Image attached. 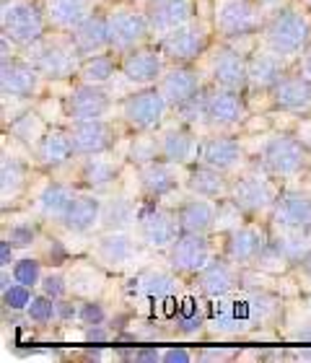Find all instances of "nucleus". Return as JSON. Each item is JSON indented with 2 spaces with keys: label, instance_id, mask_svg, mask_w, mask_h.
<instances>
[{
  "label": "nucleus",
  "instance_id": "obj_1",
  "mask_svg": "<svg viewBox=\"0 0 311 363\" xmlns=\"http://www.w3.org/2000/svg\"><path fill=\"white\" fill-rule=\"evenodd\" d=\"M285 296L267 286H242L223 296L208 298V330L213 340H239L251 337L259 330L283 325Z\"/></svg>",
  "mask_w": 311,
  "mask_h": 363
},
{
  "label": "nucleus",
  "instance_id": "obj_2",
  "mask_svg": "<svg viewBox=\"0 0 311 363\" xmlns=\"http://www.w3.org/2000/svg\"><path fill=\"white\" fill-rule=\"evenodd\" d=\"M184 286H187V278L171 270L166 259L161 257V262H145L137 270L122 275L120 291L122 301L132 309V314L153 319L156 325L166 330Z\"/></svg>",
  "mask_w": 311,
  "mask_h": 363
},
{
  "label": "nucleus",
  "instance_id": "obj_3",
  "mask_svg": "<svg viewBox=\"0 0 311 363\" xmlns=\"http://www.w3.org/2000/svg\"><path fill=\"white\" fill-rule=\"evenodd\" d=\"M254 138H257L254 148L247 145L251 159L281 184H293L309 177L311 151L293 130H267Z\"/></svg>",
  "mask_w": 311,
  "mask_h": 363
},
{
  "label": "nucleus",
  "instance_id": "obj_4",
  "mask_svg": "<svg viewBox=\"0 0 311 363\" xmlns=\"http://www.w3.org/2000/svg\"><path fill=\"white\" fill-rule=\"evenodd\" d=\"M257 47L281 55L283 60L298 62L311 47V13L301 0H288L270 11L257 34Z\"/></svg>",
  "mask_w": 311,
  "mask_h": 363
},
{
  "label": "nucleus",
  "instance_id": "obj_5",
  "mask_svg": "<svg viewBox=\"0 0 311 363\" xmlns=\"http://www.w3.org/2000/svg\"><path fill=\"white\" fill-rule=\"evenodd\" d=\"M86 255L112 275H128L145 262H153V257H159L145 250L132 228H101L89 239Z\"/></svg>",
  "mask_w": 311,
  "mask_h": 363
},
{
  "label": "nucleus",
  "instance_id": "obj_6",
  "mask_svg": "<svg viewBox=\"0 0 311 363\" xmlns=\"http://www.w3.org/2000/svg\"><path fill=\"white\" fill-rule=\"evenodd\" d=\"M78 192L81 187L68 177L62 179L60 174H50V172L37 169L29 192H26V200H23V208H29L45 223V228H60L76 203Z\"/></svg>",
  "mask_w": 311,
  "mask_h": 363
},
{
  "label": "nucleus",
  "instance_id": "obj_7",
  "mask_svg": "<svg viewBox=\"0 0 311 363\" xmlns=\"http://www.w3.org/2000/svg\"><path fill=\"white\" fill-rule=\"evenodd\" d=\"M23 57L34 62V68L45 76V81H57V84L76 81L81 60H84L70 31L57 29H47L45 37L23 50Z\"/></svg>",
  "mask_w": 311,
  "mask_h": 363
},
{
  "label": "nucleus",
  "instance_id": "obj_8",
  "mask_svg": "<svg viewBox=\"0 0 311 363\" xmlns=\"http://www.w3.org/2000/svg\"><path fill=\"white\" fill-rule=\"evenodd\" d=\"M267 18V11L259 0H213L210 21L213 31L220 42L228 45H242V42H254L262 31Z\"/></svg>",
  "mask_w": 311,
  "mask_h": 363
},
{
  "label": "nucleus",
  "instance_id": "obj_9",
  "mask_svg": "<svg viewBox=\"0 0 311 363\" xmlns=\"http://www.w3.org/2000/svg\"><path fill=\"white\" fill-rule=\"evenodd\" d=\"M34 172H37V161L31 148L6 133L0 143V211L23 208Z\"/></svg>",
  "mask_w": 311,
  "mask_h": 363
},
{
  "label": "nucleus",
  "instance_id": "obj_10",
  "mask_svg": "<svg viewBox=\"0 0 311 363\" xmlns=\"http://www.w3.org/2000/svg\"><path fill=\"white\" fill-rule=\"evenodd\" d=\"M283 184L273 174H267L257 161L251 159V167L231 177V189H228V200L239 205L249 218L270 220L273 208L278 203Z\"/></svg>",
  "mask_w": 311,
  "mask_h": 363
},
{
  "label": "nucleus",
  "instance_id": "obj_11",
  "mask_svg": "<svg viewBox=\"0 0 311 363\" xmlns=\"http://www.w3.org/2000/svg\"><path fill=\"white\" fill-rule=\"evenodd\" d=\"M174 112L156 86H145L125 94L117 104V120L128 133H159Z\"/></svg>",
  "mask_w": 311,
  "mask_h": 363
},
{
  "label": "nucleus",
  "instance_id": "obj_12",
  "mask_svg": "<svg viewBox=\"0 0 311 363\" xmlns=\"http://www.w3.org/2000/svg\"><path fill=\"white\" fill-rule=\"evenodd\" d=\"M106 23H109V52H114L117 57L132 52L137 47L153 42V31L148 23L143 6L120 0L106 6Z\"/></svg>",
  "mask_w": 311,
  "mask_h": 363
},
{
  "label": "nucleus",
  "instance_id": "obj_13",
  "mask_svg": "<svg viewBox=\"0 0 311 363\" xmlns=\"http://www.w3.org/2000/svg\"><path fill=\"white\" fill-rule=\"evenodd\" d=\"M125 172H128L125 156H117L114 151L91 153V156H76V161L68 169V179L76 182L81 189L106 195V192L122 187Z\"/></svg>",
  "mask_w": 311,
  "mask_h": 363
},
{
  "label": "nucleus",
  "instance_id": "obj_14",
  "mask_svg": "<svg viewBox=\"0 0 311 363\" xmlns=\"http://www.w3.org/2000/svg\"><path fill=\"white\" fill-rule=\"evenodd\" d=\"M184 177H187V167L171 164V161L156 159L151 164L135 167V179H137V192L143 200H153V203H164L176 208V203L187 195L184 187Z\"/></svg>",
  "mask_w": 311,
  "mask_h": 363
},
{
  "label": "nucleus",
  "instance_id": "obj_15",
  "mask_svg": "<svg viewBox=\"0 0 311 363\" xmlns=\"http://www.w3.org/2000/svg\"><path fill=\"white\" fill-rule=\"evenodd\" d=\"M132 231L137 234V239H140V244H143L145 250L164 257V255L171 250V244L179 239L182 226H179L176 211L171 205L143 200L140 216H137V223Z\"/></svg>",
  "mask_w": 311,
  "mask_h": 363
},
{
  "label": "nucleus",
  "instance_id": "obj_16",
  "mask_svg": "<svg viewBox=\"0 0 311 363\" xmlns=\"http://www.w3.org/2000/svg\"><path fill=\"white\" fill-rule=\"evenodd\" d=\"M42 0H0V31L26 50L47 34Z\"/></svg>",
  "mask_w": 311,
  "mask_h": 363
},
{
  "label": "nucleus",
  "instance_id": "obj_17",
  "mask_svg": "<svg viewBox=\"0 0 311 363\" xmlns=\"http://www.w3.org/2000/svg\"><path fill=\"white\" fill-rule=\"evenodd\" d=\"M213 39H215V31H213L210 16H195L192 21L161 37L156 45L161 47L166 62H200L203 55L210 50Z\"/></svg>",
  "mask_w": 311,
  "mask_h": 363
},
{
  "label": "nucleus",
  "instance_id": "obj_18",
  "mask_svg": "<svg viewBox=\"0 0 311 363\" xmlns=\"http://www.w3.org/2000/svg\"><path fill=\"white\" fill-rule=\"evenodd\" d=\"M218 242V255L231 259L239 267H254L259 255L270 242V223L259 218H247L220 236H213Z\"/></svg>",
  "mask_w": 311,
  "mask_h": 363
},
{
  "label": "nucleus",
  "instance_id": "obj_19",
  "mask_svg": "<svg viewBox=\"0 0 311 363\" xmlns=\"http://www.w3.org/2000/svg\"><path fill=\"white\" fill-rule=\"evenodd\" d=\"M205 68L203 76L208 78V84L223 86V89H234V91H247V60H249V50H242L236 45H228V42H220L218 45H210L205 55Z\"/></svg>",
  "mask_w": 311,
  "mask_h": 363
},
{
  "label": "nucleus",
  "instance_id": "obj_20",
  "mask_svg": "<svg viewBox=\"0 0 311 363\" xmlns=\"http://www.w3.org/2000/svg\"><path fill=\"white\" fill-rule=\"evenodd\" d=\"M120 96H114L109 86H94L73 81L65 91V112L68 122L81 120H114Z\"/></svg>",
  "mask_w": 311,
  "mask_h": 363
},
{
  "label": "nucleus",
  "instance_id": "obj_21",
  "mask_svg": "<svg viewBox=\"0 0 311 363\" xmlns=\"http://www.w3.org/2000/svg\"><path fill=\"white\" fill-rule=\"evenodd\" d=\"M205 106L210 133H231V130L249 122V96H247V91H234L208 84Z\"/></svg>",
  "mask_w": 311,
  "mask_h": 363
},
{
  "label": "nucleus",
  "instance_id": "obj_22",
  "mask_svg": "<svg viewBox=\"0 0 311 363\" xmlns=\"http://www.w3.org/2000/svg\"><path fill=\"white\" fill-rule=\"evenodd\" d=\"M200 164H208L223 174L236 177L239 172L251 167V153L247 148V140L234 133H208L203 135Z\"/></svg>",
  "mask_w": 311,
  "mask_h": 363
},
{
  "label": "nucleus",
  "instance_id": "obj_23",
  "mask_svg": "<svg viewBox=\"0 0 311 363\" xmlns=\"http://www.w3.org/2000/svg\"><path fill=\"white\" fill-rule=\"evenodd\" d=\"M166 330L171 337H179V340H200V337H205L208 296L192 280H187V286L182 288Z\"/></svg>",
  "mask_w": 311,
  "mask_h": 363
},
{
  "label": "nucleus",
  "instance_id": "obj_24",
  "mask_svg": "<svg viewBox=\"0 0 311 363\" xmlns=\"http://www.w3.org/2000/svg\"><path fill=\"white\" fill-rule=\"evenodd\" d=\"M215 255H218V242H215L213 236L182 231L179 239L171 244V250L164 255V259H166V265L174 272H179L182 278L192 280Z\"/></svg>",
  "mask_w": 311,
  "mask_h": 363
},
{
  "label": "nucleus",
  "instance_id": "obj_25",
  "mask_svg": "<svg viewBox=\"0 0 311 363\" xmlns=\"http://www.w3.org/2000/svg\"><path fill=\"white\" fill-rule=\"evenodd\" d=\"M65 128H68L70 140L76 145L78 156L117 151L122 133H128V130L122 128L120 120H81L68 122Z\"/></svg>",
  "mask_w": 311,
  "mask_h": 363
},
{
  "label": "nucleus",
  "instance_id": "obj_26",
  "mask_svg": "<svg viewBox=\"0 0 311 363\" xmlns=\"http://www.w3.org/2000/svg\"><path fill=\"white\" fill-rule=\"evenodd\" d=\"M45 86V76L23 55L0 62V96L3 101H34Z\"/></svg>",
  "mask_w": 311,
  "mask_h": 363
},
{
  "label": "nucleus",
  "instance_id": "obj_27",
  "mask_svg": "<svg viewBox=\"0 0 311 363\" xmlns=\"http://www.w3.org/2000/svg\"><path fill=\"white\" fill-rule=\"evenodd\" d=\"M166 57L161 52V47L156 42L137 47L132 52L120 57V78L132 89H145V86H156L159 78L166 70Z\"/></svg>",
  "mask_w": 311,
  "mask_h": 363
},
{
  "label": "nucleus",
  "instance_id": "obj_28",
  "mask_svg": "<svg viewBox=\"0 0 311 363\" xmlns=\"http://www.w3.org/2000/svg\"><path fill=\"white\" fill-rule=\"evenodd\" d=\"M200 148H203V135H198V130L179 122L176 117L159 130V151L164 161L192 167L200 161Z\"/></svg>",
  "mask_w": 311,
  "mask_h": 363
},
{
  "label": "nucleus",
  "instance_id": "obj_29",
  "mask_svg": "<svg viewBox=\"0 0 311 363\" xmlns=\"http://www.w3.org/2000/svg\"><path fill=\"white\" fill-rule=\"evenodd\" d=\"M31 153H34L37 169L50 174H65L78 156L65 125H50L45 135L39 138V143L31 148Z\"/></svg>",
  "mask_w": 311,
  "mask_h": 363
},
{
  "label": "nucleus",
  "instance_id": "obj_30",
  "mask_svg": "<svg viewBox=\"0 0 311 363\" xmlns=\"http://www.w3.org/2000/svg\"><path fill=\"white\" fill-rule=\"evenodd\" d=\"M205 86H208V78L203 76V70L195 62H169L164 76L156 84V89L164 94L169 106L176 109L179 104L198 96Z\"/></svg>",
  "mask_w": 311,
  "mask_h": 363
},
{
  "label": "nucleus",
  "instance_id": "obj_31",
  "mask_svg": "<svg viewBox=\"0 0 311 363\" xmlns=\"http://www.w3.org/2000/svg\"><path fill=\"white\" fill-rule=\"evenodd\" d=\"M293 62L283 60L281 55L254 47L247 60V96H270V91L281 84V78L290 70Z\"/></svg>",
  "mask_w": 311,
  "mask_h": 363
},
{
  "label": "nucleus",
  "instance_id": "obj_32",
  "mask_svg": "<svg viewBox=\"0 0 311 363\" xmlns=\"http://www.w3.org/2000/svg\"><path fill=\"white\" fill-rule=\"evenodd\" d=\"M101 203H104V195L91 192V189H81L65 223L55 231L73 236V242H86V247H89V239L96 231H101Z\"/></svg>",
  "mask_w": 311,
  "mask_h": 363
},
{
  "label": "nucleus",
  "instance_id": "obj_33",
  "mask_svg": "<svg viewBox=\"0 0 311 363\" xmlns=\"http://www.w3.org/2000/svg\"><path fill=\"white\" fill-rule=\"evenodd\" d=\"M65 272H68V286L73 298H104V294L109 291V283L114 278L112 272L104 270L86 252L70 259L65 265Z\"/></svg>",
  "mask_w": 311,
  "mask_h": 363
},
{
  "label": "nucleus",
  "instance_id": "obj_34",
  "mask_svg": "<svg viewBox=\"0 0 311 363\" xmlns=\"http://www.w3.org/2000/svg\"><path fill=\"white\" fill-rule=\"evenodd\" d=\"M125 177H128V172H125ZM140 205H143V197L137 192V179H132V184L122 182V187L104 195L101 228H135Z\"/></svg>",
  "mask_w": 311,
  "mask_h": 363
},
{
  "label": "nucleus",
  "instance_id": "obj_35",
  "mask_svg": "<svg viewBox=\"0 0 311 363\" xmlns=\"http://www.w3.org/2000/svg\"><path fill=\"white\" fill-rule=\"evenodd\" d=\"M267 223L283 228H311V187L298 182L283 184Z\"/></svg>",
  "mask_w": 311,
  "mask_h": 363
},
{
  "label": "nucleus",
  "instance_id": "obj_36",
  "mask_svg": "<svg viewBox=\"0 0 311 363\" xmlns=\"http://www.w3.org/2000/svg\"><path fill=\"white\" fill-rule=\"evenodd\" d=\"M198 8V0H143V11L148 16V23H151L153 42H159L169 31L179 29L182 23L200 16Z\"/></svg>",
  "mask_w": 311,
  "mask_h": 363
},
{
  "label": "nucleus",
  "instance_id": "obj_37",
  "mask_svg": "<svg viewBox=\"0 0 311 363\" xmlns=\"http://www.w3.org/2000/svg\"><path fill=\"white\" fill-rule=\"evenodd\" d=\"M270 106L275 112L283 114H306L311 112V78L304 76L301 70L290 68L285 76L281 78V84L275 86L267 96Z\"/></svg>",
  "mask_w": 311,
  "mask_h": 363
},
{
  "label": "nucleus",
  "instance_id": "obj_38",
  "mask_svg": "<svg viewBox=\"0 0 311 363\" xmlns=\"http://www.w3.org/2000/svg\"><path fill=\"white\" fill-rule=\"evenodd\" d=\"M192 283H195L208 298L231 294V291L244 286V267L234 265V262L226 259L223 255H215V257L192 278Z\"/></svg>",
  "mask_w": 311,
  "mask_h": 363
},
{
  "label": "nucleus",
  "instance_id": "obj_39",
  "mask_svg": "<svg viewBox=\"0 0 311 363\" xmlns=\"http://www.w3.org/2000/svg\"><path fill=\"white\" fill-rule=\"evenodd\" d=\"M218 208H220V200H210V197H200V195H184L176 203L174 211L182 231L213 236L215 234V223H218Z\"/></svg>",
  "mask_w": 311,
  "mask_h": 363
},
{
  "label": "nucleus",
  "instance_id": "obj_40",
  "mask_svg": "<svg viewBox=\"0 0 311 363\" xmlns=\"http://www.w3.org/2000/svg\"><path fill=\"white\" fill-rule=\"evenodd\" d=\"M45 234V223L29 211V208H16V211H3V223H0V236L18 247L21 252H34L39 239Z\"/></svg>",
  "mask_w": 311,
  "mask_h": 363
},
{
  "label": "nucleus",
  "instance_id": "obj_41",
  "mask_svg": "<svg viewBox=\"0 0 311 363\" xmlns=\"http://www.w3.org/2000/svg\"><path fill=\"white\" fill-rule=\"evenodd\" d=\"M47 16V26L57 31H73L81 21H86L94 11H99L101 0H42Z\"/></svg>",
  "mask_w": 311,
  "mask_h": 363
},
{
  "label": "nucleus",
  "instance_id": "obj_42",
  "mask_svg": "<svg viewBox=\"0 0 311 363\" xmlns=\"http://www.w3.org/2000/svg\"><path fill=\"white\" fill-rule=\"evenodd\" d=\"M47 128H50L47 117L39 112L31 101H29V104L18 106L11 117H6V120H3V130H6L11 138H16L18 143L26 145V148H34V145L39 143V138L47 133Z\"/></svg>",
  "mask_w": 311,
  "mask_h": 363
},
{
  "label": "nucleus",
  "instance_id": "obj_43",
  "mask_svg": "<svg viewBox=\"0 0 311 363\" xmlns=\"http://www.w3.org/2000/svg\"><path fill=\"white\" fill-rule=\"evenodd\" d=\"M184 187H187V195L210 197V200H226L228 189H231V177L198 161V164L187 167Z\"/></svg>",
  "mask_w": 311,
  "mask_h": 363
},
{
  "label": "nucleus",
  "instance_id": "obj_44",
  "mask_svg": "<svg viewBox=\"0 0 311 363\" xmlns=\"http://www.w3.org/2000/svg\"><path fill=\"white\" fill-rule=\"evenodd\" d=\"M70 37H73L78 52L84 55V57L96 52H109V23H106L104 8L94 11L86 21L78 23L76 29L70 31Z\"/></svg>",
  "mask_w": 311,
  "mask_h": 363
},
{
  "label": "nucleus",
  "instance_id": "obj_45",
  "mask_svg": "<svg viewBox=\"0 0 311 363\" xmlns=\"http://www.w3.org/2000/svg\"><path fill=\"white\" fill-rule=\"evenodd\" d=\"M117 76H120V57L114 52H96L81 60L76 81L94 86H109Z\"/></svg>",
  "mask_w": 311,
  "mask_h": 363
},
{
  "label": "nucleus",
  "instance_id": "obj_46",
  "mask_svg": "<svg viewBox=\"0 0 311 363\" xmlns=\"http://www.w3.org/2000/svg\"><path fill=\"white\" fill-rule=\"evenodd\" d=\"M23 319H26V325L37 327V330H50V327L60 325V301L37 291L29 309L23 311Z\"/></svg>",
  "mask_w": 311,
  "mask_h": 363
},
{
  "label": "nucleus",
  "instance_id": "obj_47",
  "mask_svg": "<svg viewBox=\"0 0 311 363\" xmlns=\"http://www.w3.org/2000/svg\"><path fill=\"white\" fill-rule=\"evenodd\" d=\"M125 159L132 167H143V164H151V161L161 159L159 133H130Z\"/></svg>",
  "mask_w": 311,
  "mask_h": 363
},
{
  "label": "nucleus",
  "instance_id": "obj_48",
  "mask_svg": "<svg viewBox=\"0 0 311 363\" xmlns=\"http://www.w3.org/2000/svg\"><path fill=\"white\" fill-rule=\"evenodd\" d=\"M45 270H47V262L39 257L37 252H21V257L16 259L11 272H13L16 283H21V286H29L37 291L42 278H45Z\"/></svg>",
  "mask_w": 311,
  "mask_h": 363
},
{
  "label": "nucleus",
  "instance_id": "obj_49",
  "mask_svg": "<svg viewBox=\"0 0 311 363\" xmlns=\"http://www.w3.org/2000/svg\"><path fill=\"white\" fill-rule=\"evenodd\" d=\"M114 322V311L104 303V298H78V314L76 325L81 330L96 325H109Z\"/></svg>",
  "mask_w": 311,
  "mask_h": 363
},
{
  "label": "nucleus",
  "instance_id": "obj_50",
  "mask_svg": "<svg viewBox=\"0 0 311 363\" xmlns=\"http://www.w3.org/2000/svg\"><path fill=\"white\" fill-rule=\"evenodd\" d=\"M39 294L50 296L55 301H62V298H70V286H68V272L65 265H47L45 278L37 288Z\"/></svg>",
  "mask_w": 311,
  "mask_h": 363
},
{
  "label": "nucleus",
  "instance_id": "obj_51",
  "mask_svg": "<svg viewBox=\"0 0 311 363\" xmlns=\"http://www.w3.org/2000/svg\"><path fill=\"white\" fill-rule=\"evenodd\" d=\"M34 288L21 286V283H13L11 288L0 291V303H3V311H11V314H23L29 309L31 298H34Z\"/></svg>",
  "mask_w": 311,
  "mask_h": 363
},
{
  "label": "nucleus",
  "instance_id": "obj_52",
  "mask_svg": "<svg viewBox=\"0 0 311 363\" xmlns=\"http://www.w3.org/2000/svg\"><path fill=\"white\" fill-rule=\"evenodd\" d=\"M198 353H192L187 350L184 345H166V348H161V363H174V361H195Z\"/></svg>",
  "mask_w": 311,
  "mask_h": 363
},
{
  "label": "nucleus",
  "instance_id": "obj_53",
  "mask_svg": "<svg viewBox=\"0 0 311 363\" xmlns=\"http://www.w3.org/2000/svg\"><path fill=\"white\" fill-rule=\"evenodd\" d=\"M18 252H21L18 247H13L6 236H0V267H13L16 259L21 257Z\"/></svg>",
  "mask_w": 311,
  "mask_h": 363
},
{
  "label": "nucleus",
  "instance_id": "obj_54",
  "mask_svg": "<svg viewBox=\"0 0 311 363\" xmlns=\"http://www.w3.org/2000/svg\"><path fill=\"white\" fill-rule=\"evenodd\" d=\"M290 275H296V280H298V288L304 286L306 291L311 288V255L306 259H301L293 270H290Z\"/></svg>",
  "mask_w": 311,
  "mask_h": 363
},
{
  "label": "nucleus",
  "instance_id": "obj_55",
  "mask_svg": "<svg viewBox=\"0 0 311 363\" xmlns=\"http://www.w3.org/2000/svg\"><path fill=\"white\" fill-rule=\"evenodd\" d=\"M293 133H296V135L309 145V151H311V112L298 114V122L293 125Z\"/></svg>",
  "mask_w": 311,
  "mask_h": 363
},
{
  "label": "nucleus",
  "instance_id": "obj_56",
  "mask_svg": "<svg viewBox=\"0 0 311 363\" xmlns=\"http://www.w3.org/2000/svg\"><path fill=\"white\" fill-rule=\"evenodd\" d=\"M285 337L293 342H311V319L309 322H298L296 330H288Z\"/></svg>",
  "mask_w": 311,
  "mask_h": 363
},
{
  "label": "nucleus",
  "instance_id": "obj_57",
  "mask_svg": "<svg viewBox=\"0 0 311 363\" xmlns=\"http://www.w3.org/2000/svg\"><path fill=\"white\" fill-rule=\"evenodd\" d=\"M298 70H301L304 76H309V78H311V47L306 50L304 55H301V60H298Z\"/></svg>",
  "mask_w": 311,
  "mask_h": 363
},
{
  "label": "nucleus",
  "instance_id": "obj_58",
  "mask_svg": "<svg viewBox=\"0 0 311 363\" xmlns=\"http://www.w3.org/2000/svg\"><path fill=\"white\" fill-rule=\"evenodd\" d=\"M262 6H265V11L270 13V11H275L278 6H283V3H288V0H259Z\"/></svg>",
  "mask_w": 311,
  "mask_h": 363
},
{
  "label": "nucleus",
  "instance_id": "obj_59",
  "mask_svg": "<svg viewBox=\"0 0 311 363\" xmlns=\"http://www.w3.org/2000/svg\"><path fill=\"white\" fill-rule=\"evenodd\" d=\"M304 303H306V309L311 311V288H309V291H306V294H304Z\"/></svg>",
  "mask_w": 311,
  "mask_h": 363
},
{
  "label": "nucleus",
  "instance_id": "obj_60",
  "mask_svg": "<svg viewBox=\"0 0 311 363\" xmlns=\"http://www.w3.org/2000/svg\"><path fill=\"white\" fill-rule=\"evenodd\" d=\"M301 3H304V6H309V8H311V0H301Z\"/></svg>",
  "mask_w": 311,
  "mask_h": 363
}]
</instances>
